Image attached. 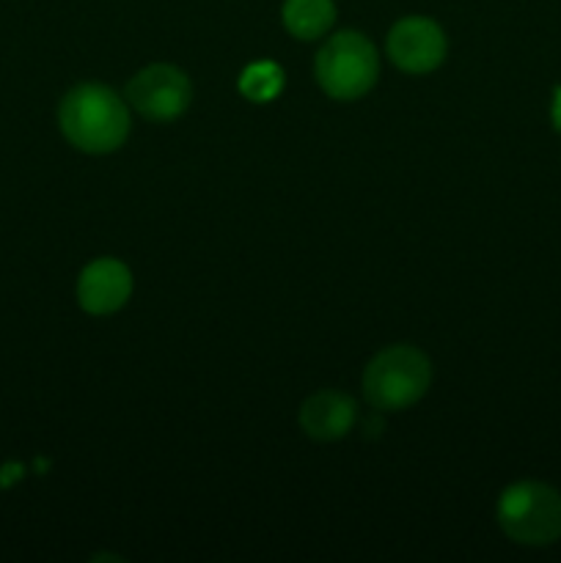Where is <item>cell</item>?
<instances>
[{
	"mask_svg": "<svg viewBox=\"0 0 561 563\" xmlns=\"http://www.w3.org/2000/svg\"><path fill=\"white\" fill-rule=\"evenodd\" d=\"M58 126L77 152L110 154L130 135V110L113 88L80 82L61 99Z\"/></svg>",
	"mask_w": 561,
	"mask_h": 563,
	"instance_id": "obj_1",
	"label": "cell"
},
{
	"mask_svg": "<svg viewBox=\"0 0 561 563\" xmlns=\"http://www.w3.org/2000/svg\"><path fill=\"white\" fill-rule=\"evenodd\" d=\"M432 383V363L418 346L396 344L377 352L363 368V396L380 412L418 405Z\"/></svg>",
	"mask_w": 561,
	"mask_h": 563,
	"instance_id": "obj_2",
	"label": "cell"
},
{
	"mask_svg": "<svg viewBox=\"0 0 561 563\" xmlns=\"http://www.w3.org/2000/svg\"><path fill=\"white\" fill-rule=\"evenodd\" d=\"M495 517L512 542L544 548L561 539V493L542 482H517L501 493Z\"/></svg>",
	"mask_w": 561,
	"mask_h": 563,
	"instance_id": "obj_3",
	"label": "cell"
},
{
	"mask_svg": "<svg viewBox=\"0 0 561 563\" xmlns=\"http://www.w3.org/2000/svg\"><path fill=\"white\" fill-rule=\"evenodd\" d=\"M314 75L330 99L339 102L361 99L363 93L372 91L380 77L377 49L363 33L341 31L322 44Z\"/></svg>",
	"mask_w": 561,
	"mask_h": 563,
	"instance_id": "obj_4",
	"label": "cell"
},
{
	"mask_svg": "<svg viewBox=\"0 0 561 563\" xmlns=\"http://www.w3.org/2000/svg\"><path fill=\"white\" fill-rule=\"evenodd\" d=\"M127 102L148 121H176L193 102V82L179 66L152 64L127 82Z\"/></svg>",
	"mask_w": 561,
	"mask_h": 563,
	"instance_id": "obj_5",
	"label": "cell"
},
{
	"mask_svg": "<svg viewBox=\"0 0 561 563\" xmlns=\"http://www.w3.org/2000/svg\"><path fill=\"white\" fill-rule=\"evenodd\" d=\"M449 42L443 27L429 16H405L388 33V55L407 75H427L446 60Z\"/></svg>",
	"mask_w": 561,
	"mask_h": 563,
	"instance_id": "obj_6",
	"label": "cell"
},
{
	"mask_svg": "<svg viewBox=\"0 0 561 563\" xmlns=\"http://www.w3.org/2000/svg\"><path fill=\"white\" fill-rule=\"evenodd\" d=\"M132 295V273L116 258H97L77 278V302L94 317H108L127 306Z\"/></svg>",
	"mask_w": 561,
	"mask_h": 563,
	"instance_id": "obj_7",
	"label": "cell"
},
{
	"mask_svg": "<svg viewBox=\"0 0 561 563\" xmlns=\"http://www.w3.org/2000/svg\"><path fill=\"white\" fill-rule=\"evenodd\" d=\"M355 399L341 394V390H317L300 407V429L319 443H333V440L346 438L355 427Z\"/></svg>",
	"mask_w": 561,
	"mask_h": 563,
	"instance_id": "obj_8",
	"label": "cell"
},
{
	"mask_svg": "<svg viewBox=\"0 0 561 563\" xmlns=\"http://www.w3.org/2000/svg\"><path fill=\"white\" fill-rule=\"evenodd\" d=\"M280 20L295 38L314 42L333 27L336 3L333 0H284Z\"/></svg>",
	"mask_w": 561,
	"mask_h": 563,
	"instance_id": "obj_9",
	"label": "cell"
},
{
	"mask_svg": "<svg viewBox=\"0 0 561 563\" xmlns=\"http://www.w3.org/2000/svg\"><path fill=\"white\" fill-rule=\"evenodd\" d=\"M280 88H284V71L275 64H270V60L253 64L242 71L240 91L245 93L251 102H270Z\"/></svg>",
	"mask_w": 561,
	"mask_h": 563,
	"instance_id": "obj_10",
	"label": "cell"
}]
</instances>
